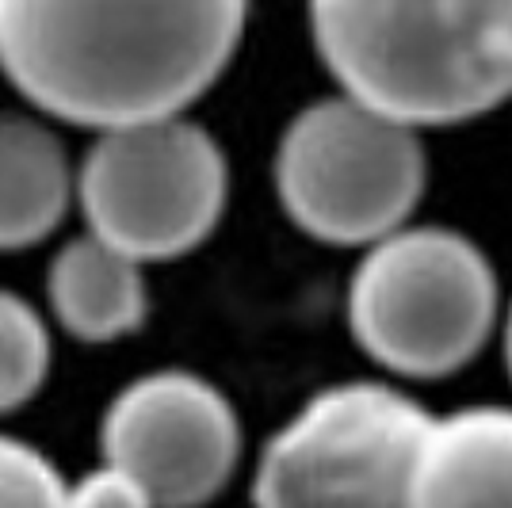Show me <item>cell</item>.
Returning <instances> with one entry per match:
<instances>
[{
    "label": "cell",
    "mask_w": 512,
    "mask_h": 508,
    "mask_svg": "<svg viewBox=\"0 0 512 508\" xmlns=\"http://www.w3.org/2000/svg\"><path fill=\"white\" fill-rule=\"evenodd\" d=\"M249 0H0V73L46 119L188 115L234 62Z\"/></svg>",
    "instance_id": "1"
},
{
    "label": "cell",
    "mask_w": 512,
    "mask_h": 508,
    "mask_svg": "<svg viewBox=\"0 0 512 508\" xmlns=\"http://www.w3.org/2000/svg\"><path fill=\"white\" fill-rule=\"evenodd\" d=\"M306 12L344 96L413 130L512 100V0H306Z\"/></svg>",
    "instance_id": "2"
},
{
    "label": "cell",
    "mask_w": 512,
    "mask_h": 508,
    "mask_svg": "<svg viewBox=\"0 0 512 508\" xmlns=\"http://www.w3.org/2000/svg\"><path fill=\"white\" fill-rule=\"evenodd\" d=\"M497 314L490 256L448 226H402L367 245L348 283L352 337L402 379L463 371L493 337Z\"/></svg>",
    "instance_id": "3"
},
{
    "label": "cell",
    "mask_w": 512,
    "mask_h": 508,
    "mask_svg": "<svg viewBox=\"0 0 512 508\" xmlns=\"http://www.w3.org/2000/svg\"><path fill=\"white\" fill-rule=\"evenodd\" d=\"M276 195L306 237L367 249L409 226L428 184L421 130L352 96L302 107L279 134Z\"/></svg>",
    "instance_id": "4"
},
{
    "label": "cell",
    "mask_w": 512,
    "mask_h": 508,
    "mask_svg": "<svg viewBox=\"0 0 512 508\" xmlns=\"http://www.w3.org/2000/svg\"><path fill=\"white\" fill-rule=\"evenodd\" d=\"M230 161L188 115L96 130L73 169V203L92 237L146 264L199 249L222 222Z\"/></svg>",
    "instance_id": "5"
},
{
    "label": "cell",
    "mask_w": 512,
    "mask_h": 508,
    "mask_svg": "<svg viewBox=\"0 0 512 508\" xmlns=\"http://www.w3.org/2000/svg\"><path fill=\"white\" fill-rule=\"evenodd\" d=\"M428 421L398 386H325L264 444L253 508H406Z\"/></svg>",
    "instance_id": "6"
},
{
    "label": "cell",
    "mask_w": 512,
    "mask_h": 508,
    "mask_svg": "<svg viewBox=\"0 0 512 508\" xmlns=\"http://www.w3.org/2000/svg\"><path fill=\"white\" fill-rule=\"evenodd\" d=\"M100 451L150 493L153 508H203L241 463V421L211 379L161 367L107 402Z\"/></svg>",
    "instance_id": "7"
},
{
    "label": "cell",
    "mask_w": 512,
    "mask_h": 508,
    "mask_svg": "<svg viewBox=\"0 0 512 508\" xmlns=\"http://www.w3.org/2000/svg\"><path fill=\"white\" fill-rule=\"evenodd\" d=\"M406 508H512V409L432 417L409 470Z\"/></svg>",
    "instance_id": "8"
},
{
    "label": "cell",
    "mask_w": 512,
    "mask_h": 508,
    "mask_svg": "<svg viewBox=\"0 0 512 508\" xmlns=\"http://www.w3.org/2000/svg\"><path fill=\"white\" fill-rule=\"evenodd\" d=\"M46 302L65 329L81 344H115L146 325L150 283L138 260L81 233L50 256Z\"/></svg>",
    "instance_id": "9"
},
{
    "label": "cell",
    "mask_w": 512,
    "mask_h": 508,
    "mask_svg": "<svg viewBox=\"0 0 512 508\" xmlns=\"http://www.w3.org/2000/svg\"><path fill=\"white\" fill-rule=\"evenodd\" d=\"M73 161L46 119L0 115V253L46 241L73 207Z\"/></svg>",
    "instance_id": "10"
},
{
    "label": "cell",
    "mask_w": 512,
    "mask_h": 508,
    "mask_svg": "<svg viewBox=\"0 0 512 508\" xmlns=\"http://www.w3.org/2000/svg\"><path fill=\"white\" fill-rule=\"evenodd\" d=\"M50 325L23 295L0 287V417L27 405L50 375Z\"/></svg>",
    "instance_id": "11"
},
{
    "label": "cell",
    "mask_w": 512,
    "mask_h": 508,
    "mask_svg": "<svg viewBox=\"0 0 512 508\" xmlns=\"http://www.w3.org/2000/svg\"><path fill=\"white\" fill-rule=\"evenodd\" d=\"M65 478L39 447L0 432V508H62Z\"/></svg>",
    "instance_id": "12"
},
{
    "label": "cell",
    "mask_w": 512,
    "mask_h": 508,
    "mask_svg": "<svg viewBox=\"0 0 512 508\" xmlns=\"http://www.w3.org/2000/svg\"><path fill=\"white\" fill-rule=\"evenodd\" d=\"M62 508H153V501L127 470L100 463L85 470L81 478L65 482Z\"/></svg>",
    "instance_id": "13"
},
{
    "label": "cell",
    "mask_w": 512,
    "mask_h": 508,
    "mask_svg": "<svg viewBox=\"0 0 512 508\" xmlns=\"http://www.w3.org/2000/svg\"><path fill=\"white\" fill-rule=\"evenodd\" d=\"M505 360H509V375H512V306H509V318H505Z\"/></svg>",
    "instance_id": "14"
}]
</instances>
